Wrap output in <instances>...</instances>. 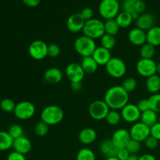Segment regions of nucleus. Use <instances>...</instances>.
I'll use <instances>...</instances> for the list:
<instances>
[{"mask_svg": "<svg viewBox=\"0 0 160 160\" xmlns=\"http://www.w3.org/2000/svg\"><path fill=\"white\" fill-rule=\"evenodd\" d=\"M104 100L110 109L121 110L129 102V93L122 85H115L109 88L106 92Z\"/></svg>", "mask_w": 160, "mask_h": 160, "instance_id": "1", "label": "nucleus"}, {"mask_svg": "<svg viewBox=\"0 0 160 160\" xmlns=\"http://www.w3.org/2000/svg\"><path fill=\"white\" fill-rule=\"evenodd\" d=\"M41 120L48 126H53L60 123L64 117L62 108L56 105H49L42 109L41 112Z\"/></svg>", "mask_w": 160, "mask_h": 160, "instance_id": "2", "label": "nucleus"}, {"mask_svg": "<svg viewBox=\"0 0 160 160\" xmlns=\"http://www.w3.org/2000/svg\"><path fill=\"white\" fill-rule=\"evenodd\" d=\"M82 31L84 35L94 40L101 38L105 34L104 22L96 18L88 20L85 21Z\"/></svg>", "mask_w": 160, "mask_h": 160, "instance_id": "3", "label": "nucleus"}, {"mask_svg": "<svg viewBox=\"0 0 160 160\" xmlns=\"http://www.w3.org/2000/svg\"><path fill=\"white\" fill-rule=\"evenodd\" d=\"M97 48L95 40L85 35L78 37L74 42V48L82 57L92 56Z\"/></svg>", "mask_w": 160, "mask_h": 160, "instance_id": "4", "label": "nucleus"}, {"mask_svg": "<svg viewBox=\"0 0 160 160\" xmlns=\"http://www.w3.org/2000/svg\"><path fill=\"white\" fill-rule=\"evenodd\" d=\"M120 8V3L117 0H102L98 6V12L106 20H112L119 14Z\"/></svg>", "mask_w": 160, "mask_h": 160, "instance_id": "5", "label": "nucleus"}, {"mask_svg": "<svg viewBox=\"0 0 160 160\" xmlns=\"http://www.w3.org/2000/svg\"><path fill=\"white\" fill-rule=\"evenodd\" d=\"M106 70L108 74L112 78H121L126 74L127 66L120 58L112 57L106 65Z\"/></svg>", "mask_w": 160, "mask_h": 160, "instance_id": "6", "label": "nucleus"}, {"mask_svg": "<svg viewBox=\"0 0 160 160\" xmlns=\"http://www.w3.org/2000/svg\"><path fill=\"white\" fill-rule=\"evenodd\" d=\"M35 106L28 101H22L16 104L13 112L15 117L20 120H28L35 114Z\"/></svg>", "mask_w": 160, "mask_h": 160, "instance_id": "7", "label": "nucleus"}, {"mask_svg": "<svg viewBox=\"0 0 160 160\" xmlns=\"http://www.w3.org/2000/svg\"><path fill=\"white\" fill-rule=\"evenodd\" d=\"M109 110L110 109L104 100L94 101L91 103L88 108L89 115L93 120H106Z\"/></svg>", "mask_w": 160, "mask_h": 160, "instance_id": "8", "label": "nucleus"}, {"mask_svg": "<svg viewBox=\"0 0 160 160\" xmlns=\"http://www.w3.org/2000/svg\"><path fill=\"white\" fill-rule=\"evenodd\" d=\"M48 45L42 40H35L28 48L30 56L35 60H42L48 56Z\"/></svg>", "mask_w": 160, "mask_h": 160, "instance_id": "9", "label": "nucleus"}, {"mask_svg": "<svg viewBox=\"0 0 160 160\" xmlns=\"http://www.w3.org/2000/svg\"><path fill=\"white\" fill-rule=\"evenodd\" d=\"M129 132L131 139H134L139 142H145L151 135V130L149 127L141 121L134 123L131 126Z\"/></svg>", "mask_w": 160, "mask_h": 160, "instance_id": "10", "label": "nucleus"}, {"mask_svg": "<svg viewBox=\"0 0 160 160\" xmlns=\"http://www.w3.org/2000/svg\"><path fill=\"white\" fill-rule=\"evenodd\" d=\"M156 67L157 63L153 59H139L136 65V70L139 75L144 78H149L152 75L156 74Z\"/></svg>", "mask_w": 160, "mask_h": 160, "instance_id": "11", "label": "nucleus"}, {"mask_svg": "<svg viewBox=\"0 0 160 160\" xmlns=\"http://www.w3.org/2000/svg\"><path fill=\"white\" fill-rule=\"evenodd\" d=\"M122 119L128 123H134L141 119L142 112L138 108L137 105L128 103L120 111Z\"/></svg>", "mask_w": 160, "mask_h": 160, "instance_id": "12", "label": "nucleus"}, {"mask_svg": "<svg viewBox=\"0 0 160 160\" xmlns=\"http://www.w3.org/2000/svg\"><path fill=\"white\" fill-rule=\"evenodd\" d=\"M65 73L70 81V83L81 82L85 75L81 64L77 62H71L68 64L66 67Z\"/></svg>", "mask_w": 160, "mask_h": 160, "instance_id": "13", "label": "nucleus"}, {"mask_svg": "<svg viewBox=\"0 0 160 160\" xmlns=\"http://www.w3.org/2000/svg\"><path fill=\"white\" fill-rule=\"evenodd\" d=\"M131 134L129 131L124 128H119L112 134L111 141L117 148H126L128 142L131 141Z\"/></svg>", "mask_w": 160, "mask_h": 160, "instance_id": "14", "label": "nucleus"}, {"mask_svg": "<svg viewBox=\"0 0 160 160\" xmlns=\"http://www.w3.org/2000/svg\"><path fill=\"white\" fill-rule=\"evenodd\" d=\"M85 20L80 12L71 14L67 20V29L72 33H78L82 31Z\"/></svg>", "mask_w": 160, "mask_h": 160, "instance_id": "15", "label": "nucleus"}, {"mask_svg": "<svg viewBox=\"0 0 160 160\" xmlns=\"http://www.w3.org/2000/svg\"><path fill=\"white\" fill-rule=\"evenodd\" d=\"M128 40L132 45L142 46L147 42L146 31L138 28H133L128 33Z\"/></svg>", "mask_w": 160, "mask_h": 160, "instance_id": "16", "label": "nucleus"}, {"mask_svg": "<svg viewBox=\"0 0 160 160\" xmlns=\"http://www.w3.org/2000/svg\"><path fill=\"white\" fill-rule=\"evenodd\" d=\"M92 56L98 66H106L112 57L111 50L102 46L97 47Z\"/></svg>", "mask_w": 160, "mask_h": 160, "instance_id": "17", "label": "nucleus"}, {"mask_svg": "<svg viewBox=\"0 0 160 160\" xmlns=\"http://www.w3.org/2000/svg\"><path fill=\"white\" fill-rule=\"evenodd\" d=\"M99 152L106 159L111 157H116L118 152V148L115 146L111 139H106L100 142Z\"/></svg>", "mask_w": 160, "mask_h": 160, "instance_id": "18", "label": "nucleus"}, {"mask_svg": "<svg viewBox=\"0 0 160 160\" xmlns=\"http://www.w3.org/2000/svg\"><path fill=\"white\" fill-rule=\"evenodd\" d=\"M12 148H13L14 151L21 153L23 155H26L31 152L32 144L29 138L23 136V137H20L13 141Z\"/></svg>", "mask_w": 160, "mask_h": 160, "instance_id": "19", "label": "nucleus"}, {"mask_svg": "<svg viewBox=\"0 0 160 160\" xmlns=\"http://www.w3.org/2000/svg\"><path fill=\"white\" fill-rule=\"evenodd\" d=\"M63 78V73L60 69L57 67H51L45 70L44 79L48 84H55L60 82Z\"/></svg>", "mask_w": 160, "mask_h": 160, "instance_id": "20", "label": "nucleus"}, {"mask_svg": "<svg viewBox=\"0 0 160 160\" xmlns=\"http://www.w3.org/2000/svg\"><path fill=\"white\" fill-rule=\"evenodd\" d=\"M136 23H137V28L145 31H148L152 28L155 27L156 18L151 13H142L136 20Z\"/></svg>", "mask_w": 160, "mask_h": 160, "instance_id": "21", "label": "nucleus"}, {"mask_svg": "<svg viewBox=\"0 0 160 160\" xmlns=\"http://www.w3.org/2000/svg\"><path fill=\"white\" fill-rule=\"evenodd\" d=\"M78 139L80 142L84 145H92L96 141L97 132L95 129L91 128H86L81 130L78 134Z\"/></svg>", "mask_w": 160, "mask_h": 160, "instance_id": "22", "label": "nucleus"}, {"mask_svg": "<svg viewBox=\"0 0 160 160\" xmlns=\"http://www.w3.org/2000/svg\"><path fill=\"white\" fill-rule=\"evenodd\" d=\"M81 66L84 70L85 74H93L98 70V65L92 56L82 57L81 61Z\"/></svg>", "mask_w": 160, "mask_h": 160, "instance_id": "23", "label": "nucleus"}, {"mask_svg": "<svg viewBox=\"0 0 160 160\" xmlns=\"http://www.w3.org/2000/svg\"><path fill=\"white\" fill-rule=\"evenodd\" d=\"M147 43L154 47L160 45V27L155 26L146 31Z\"/></svg>", "mask_w": 160, "mask_h": 160, "instance_id": "24", "label": "nucleus"}, {"mask_svg": "<svg viewBox=\"0 0 160 160\" xmlns=\"http://www.w3.org/2000/svg\"><path fill=\"white\" fill-rule=\"evenodd\" d=\"M146 89L152 94L159 93L160 91V76L154 74L147 78L145 82Z\"/></svg>", "mask_w": 160, "mask_h": 160, "instance_id": "25", "label": "nucleus"}, {"mask_svg": "<svg viewBox=\"0 0 160 160\" xmlns=\"http://www.w3.org/2000/svg\"><path fill=\"white\" fill-rule=\"evenodd\" d=\"M141 122L146 124L149 128L156 123L158 122V116L157 112L155 111L152 110V109H148V110L145 111V112H142L141 115Z\"/></svg>", "mask_w": 160, "mask_h": 160, "instance_id": "26", "label": "nucleus"}, {"mask_svg": "<svg viewBox=\"0 0 160 160\" xmlns=\"http://www.w3.org/2000/svg\"><path fill=\"white\" fill-rule=\"evenodd\" d=\"M115 20L120 28H128L134 20L131 14L128 12H125V11H122V12H119Z\"/></svg>", "mask_w": 160, "mask_h": 160, "instance_id": "27", "label": "nucleus"}, {"mask_svg": "<svg viewBox=\"0 0 160 160\" xmlns=\"http://www.w3.org/2000/svg\"><path fill=\"white\" fill-rule=\"evenodd\" d=\"M13 141L8 131H0V151H6L12 148Z\"/></svg>", "mask_w": 160, "mask_h": 160, "instance_id": "28", "label": "nucleus"}, {"mask_svg": "<svg viewBox=\"0 0 160 160\" xmlns=\"http://www.w3.org/2000/svg\"><path fill=\"white\" fill-rule=\"evenodd\" d=\"M105 34H110V35L116 36L120 31V27L117 23L115 19L107 20L104 22Z\"/></svg>", "mask_w": 160, "mask_h": 160, "instance_id": "29", "label": "nucleus"}, {"mask_svg": "<svg viewBox=\"0 0 160 160\" xmlns=\"http://www.w3.org/2000/svg\"><path fill=\"white\" fill-rule=\"evenodd\" d=\"M123 11L128 12L131 14L133 20H137L140 14L137 13L135 11V2L133 0H123L121 6Z\"/></svg>", "mask_w": 160, "mask_h": 160, "instance_id": "30", "label": "nucleus"}, {"mask_svg": "<svg viewBox=\"0 0 160 160\" xmlns=\"http://www.w3.org/2000/svg\"><path fill=\"white\" fill-rule=\"evenodd\" d=\"M156 54V47L148 43L144 44L140 48V56L142 59H153Z\"/></svg>", "mask_w": 160, "mask_h": 160, "instance_id": "31", "label": "nucleus"}, {"mask_svg": "<svg viewBox=\"0 0 160 160\" xmlns=\"http://www.w3.org/2000/svg\"><path fill=\"white\" fill-rule=\"evenodd\" d=\"M122 117L120 112H118V110H115V109H110L106 117V122L110 126H116L118 123H120Z\"/></svg>", "mask_w": 160, "mask_h": 160, "instance_id": "32", "label": "nucleus"}, {"mask_svg": "<svg viewBox=\"0 0 160 160\" xmlns=\"http://www.w3.org/2000/svg\"><path fill=\"white\" fill-rule=\"evenodd\" d=\"M76 160H96L95 152L88 148H83L78 151Z\"/></svg>", "mask_w": 160, "mask_h": 160, "instance_id": "33", "label": "nucleus"}, {"mask_svg": "<svg viewBox=\"0 0 160 160\" xmlns=\"http://www.w3.org/2000/svg\"><path fill=\"white\" fill-rule=\"evenodd\" d=\"M100 42H101V46L104 47V48H107L109 50H111L115 47L116 44H117V39H116L115 36L105 34L100 38Z\"/></svg>", "mask_w": 160, "mask_h": 160, "instance_id": "34", "label": "nucleus"}, {"mask_svg": "<svg viewBox=\"0 0 160 160\" xmlns=\"http://www.w3.org/2000/svg\"><path fill=\"white\" fill-rule=\"evenodd\" d=\"M8 133L12 138L13 140L24 136V131H23V128L20 125L17 124V123L11 125L9 127V130H8Z\"/></svg>", "mask_w": 160, "mask_h": 160, "instance_id": "35", "label": "nucleus"}, {"mask_svg": "<svg viewBox=\"0 0 160 160\" xmlns=\"http://www.w3.org/2000/svg\"><path fill=\"white\" fill-rule=\"evenodd\" d=\"M148 99L150 109L156 112H160V93L152 94Z\"/></svg>", "mask_w": 160, "mask_h": 160, "instance_id": "36", "label": "nucleus"}, {"mask_svg": "<svg viewBox=\"0 0 160 160\" xmlns=\"http://www.w3.org/2000/svg\"><path fill=\"white\" fill-rule=\"evenodd\" d=\"M15 102H14L13 100H12L11 98H3V99L0 102V109L6 112H13L14 109H15Z\"/></svg>", "mask_w": 160, "mask_h": 160, "instance_id": "37", "label": "nucleus"}, {"mask_svg": "<svg viewBox=\"0 0 160 160\" xmlns=\"http://www.w3.org/2000/svg\"><path fill=\"white\" fill-rule=\"evenodd\" d=\"M138 83L136 79L134 78H128L123 81L122 83V87L124 88L128 93H131V92H134L136 88H137Z\"/></svg>", "mask_w": 160, "mask_h": 160, "instance_id": "38", "label": "nucleus"}, {"mask_svg": "<svg viewBox=\"0 0 160 160\" xmlns=\"http://www.w3.org/2000/svg\"><path fill=\"white\" fill-rule=\"evenodd\" d=\"M49 130V126L43 121H39L34 127V132L39 137H44L46 135Z\"/></svg>", "mask_w": 160, "mask_h": 160, "instance_id": "39", "label": "nucleus"}, {"mask_svg": "<svg viewBox=\"0 0 160 160\" xmlns=\"http://www.w3.org/2000/svg\"><path fill=\"white\" fill-rule=\"evenodd\" d=\"M126 148L128 150L130 154L137 155V153L141 149V142L134 140V139H131V141L128 142V145L126 146Z\"/></svg>", "mask_w": 160, "mask_h": 160, "instance_id": "40", "label": "nucleus"}, {"mask_svg": "<svg viewBox=\"0 0 160 160\" xmlns=\"http://www.w3.org/2000/svg\"><path fill=\"white\" fill-rule=\"evenodd\" d=\"M61 48L57 44L52 43L48 45V56L51 58H56L60 55Z\"/></svg>", "mask_w": 160, "mask_h": 160, "instance_id": "41", "label": "nucleus"}, {"mask_svg": "<svg viewBox=\"0 0 160 160\" xmlns=\"http://www.w3.org/2000/svg\"><path fill=\"white\" fill-rule=\"evenodd\" d=\"M144 142H145V147H146L147 148H148V149H156L158 147V145H159V141L151 135H150Z\"/></svg>", "mask_w": 160, "mask_h": 160, "instance_id": "42", "label": "nucleus"}, {"mask_svg": "<svg viewBox=\"0 0 160 160\" xmlns=\"http://www.w3.org/2000/svg\"><path fill=\"white\" fill-rule=\"evenodd\" d=\"M136 105H137L138 108L141 112H145V111L150 109V106L148 98H142V99L138 102Z\"/></svg>", "mask_w": 160, "mask_h": 160, "instance_id": "43", "label": "nucleus"}, {"mask_svg": "<svg viewBox=\"0 0 160 160\" xmlns=\"http://www.w3.org/2000/svg\"><path fill=\"white\" fill-rule=\"evenodd\" d=\"M80 13L81 14L83 18L84 19L85 21H88V20H90L92 19H93L94 16V11L92 10V8L90 7H85L81 11Z\"/></svg>", "mask_w": 160, "mask_h": 160, "instance_id": "44", "label": "nucleus"}, {"mask_svg": "<svg viewBox=\"0 0 160 160\" xmlns=\"http://www.w3.org/2000/svg\"><path fill=\"white\" fill-rule=\"evenodd\" d=\"M151 130V136L160 141V122H157L153 126L150 128Z\"/></svg>", "mask_w": 160, "mask_h": 160, "instance_id": "45", "label": "nucleus"}, {"mask_svg": "<svg viewBox=\"0 0 160 160\" xmlns=\"http://www.w3.org/2000/svg\"><path fill=\"white\" fill-rule=\"evenodd\" d=\"M130 152L126 148H119L118 152H117V157L120 160H127L128 158L130 156Z\"/></svg>", "mask_w": 160, "mask_h": 160, "instance_id": "46", "label": "nucleus"}, {"mask_svg": "<svg viewBox=\"0 0 160 160\" xmlns=\"http://www.w3.org/2000/svg\"><path fill=\"white\" fill-rule=\"evenodd\" d=\"M7 160H26V158H25V155L13 151L9 153Z\"/></svg>", "mask_w": 160, "mask_h": 160, "instance_id": "47", "label": "nucleus"}, {"mask_svg": "<svg viewBox=\"0 0 160 160\" xmlns=\"http://www.w3.org/2000/svg\"><path fill=\"white\" fill-rule=\"evenodd\" d=\"M145 9H146V5H145V2L143 0L135 2V11L137 13L140 14V15L144 13Z\"/></svg>", "mask_w": 160, "mask_h": 160, "instance_id": "48", "label": "nucleus"}, {"mask_svg": "<svg viewBox=\"0 0 160 160\" xmlns=\"http://www.w3.org/2000/svg\"><path fill=\"white\" fill-rule=\"evenodd\" d=\"M42 0H22L23 3L28 7H37L39 6Z\"/></svg>", "mask_w": 160, "mask_h": 160, "instance_id": "49", "label": "nucleus"}, {"mask_svg": "<svg viewBox=\"0 0 160 160\" xmlns=\"http://www.w3.org/2000/svg\"><path fill=\"white\" fill-rule=\"evenodd\" d=\"M70 86H71V89L73 92H78L82 88V84H81V82H74L71 83Z\"/></svg>", "mask_w": 160, "mask_h": 160, "instance_id": "50", "label": "nucleus"}, {"mask_svg": "<svg viewBox=\"0 0 160 160\" xmlns=\"http://www.w3.org/2000/svg\"><path fill=\"white\" fill-rule=\"evenodd\" d=\"M138 160H156V159L152 154H144L138 158Z\"/></svg>", "mask_w": 160, "mask_h": 160, "instance_id": "51", "label": "nucleus"}, {"mask_svg": "<svg viewBox=\"0 0 160 160\" xmlns=\"http://www.w3.org/2000/svg\"><path fill=\"white\" fill-rule=\"evenodd\" d=\"M138 156H137V155H133V154H131L130 155L129 157L128 158V159L127 160H138Z\"/></svg>", "mask_w": 160, "mask_h": 160, "instance_id": "52", "label": "nucleus"}, {"mask_svg": "<svg viewBox=\"0 0 160 160\" xmlns=\"http://www.w3.org/2000/svg\"><path fill=\"white\" fill-rule=\"evenodd\" d=\"M156 73L160 76V62L157 63V67H156Z\"/></svg>", "mask_w": 160, "mask_h": 160, "instance_id": "53", "label": "nucleus"}, {"mask_svg": "<svg viewBox=\"0 0 160 160\" xmlns=\"http://www.w3.org/2000/svg\"><path fill=\"white\" fill-rule=\"evenodd\" d=\"M105 160H120L118 159V158L116 156V157H111V158H107V159H106Z\"/></svg>", "mask_w": 160, "mask_h": 160, "instance_id": "54", "label": "nucleus"}, {"mask_svg": "<svg viewBox=\"0 0 160 160\" xmlns=\"http://www.w3.org/2000/svg\"><path fill=\"white\" fill-rule=\"evenodd\" d=\"M133 1H134V2H137V1H140V0H133Z\"/></svg>", "mask_w": 160, "mask_h": 160, "instance_id": "55", "label": "nucleus"}, {"mask_svg": "<svg viewBox=\"0 0 160 160\" xmlns=\"http://www.w3.org/2000/svg\"><path fill=\"white\" fill-rule=\"evenodd\" d=\"M117 1H118V2H120V1H122V0H117Z\"/></svg>", "mask_w": 160, "mask_h": 160, "instance_id": "56", "label": "nucleus"}]
</instances>
